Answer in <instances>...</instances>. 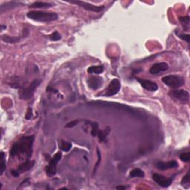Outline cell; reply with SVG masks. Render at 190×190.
Here are the masks:
<instances>
[{"instance_id":"cell-7","label":"cell","mask_w":190,"mask_h":190,"mask_svg":"<svg viewBox=\"0 0 190 190\" xmlns=\"http://www.w3.org/2000/svg\"><path fill=\"white\" fill-rule=\"evenodd\" d=\"M121 84L119 79H114L111 81V82L108 85V88H106V91H105V96H111L113 95L117 94L119 92L120 89Z\"/></svg>"},{"instance_id":"cell-18","label":"cell","mask_w":190,"mask_h":190,"mask_svg":"<svg viewBox=\"0 0 190 190\" xmlns=\"http://www.w3.org/2000/svg\"><path fill=\"white\" fill-rule=\"evenodd\" d=\"M1 39H2V40L4 42H5V43H17V42L19 41V39L18 38V37H10V36H2V37H1Z\"/></svg>"},{"instance_id":"cell-9","label":"cell","mask_w":190,"mask_h":190,"mask_svg":"<svg viewBox=\"0 0 190 190\" xmlns=\"http://www.w3.org/2000/svg\"><path fill=\"white\" fill-rule=\"evenodd\" d=\"M153 180L162 187H168L172 183V178H166L164 176L159 174H154L152 176Z\"/></svg>"},{"instance_id":"cell-14","label":"cell","mask_w":190,"mask_h":190,"mask_svg":"<svg viewBox=\"0 0 190 190\" xmlns=\"http://www.w3.org/2000/svg\"><path fill=\"white\" fill-rule=\"evenodd\" d=\"M34 161H31V160H26L25 163H23L22 164L20 165L19 166L18 169L17 170L19 171V172H25L26 171H28L29 169H31V168L34 166Z\"/></svg>"},{"instance_id":"cell-24","label":"cell","mask_w":190,"mask_h":190,"mask_svg":"<svg viewBox=\"0 0 190 190\" xmlns=\"http://www.w3.org/2000/svg\"><path fill=\"white\" fill-rule=\"evenodd\" d=\"M180 158L182 161L189 162L190 159V153L189 152H184V153L180 154Z\"/></svg>"},{"instance_id":"cell-22","label":"cell","mask_w":190,"mask_h":190,"mask_svg":"<svg viewBox=\"0 0 190 190\" xmlns=\"http://www.w3.org/2000/svg\"><path fill=\"white\" fill-rule=\"evenodd\" d=\"M91 127H92V130H91V135L93 137L97 136L98 133H99V126L96 123H91Z\"/></svg>"},{"instance_id":"cell-13","label":"cell","mask_w":190,"mask_h":190,"mask_svg":"<svg viewBox=\"0 0 190 190\" xmlns=\"http://www.w3.org/2000/svg\"><path fill=\"white\" fill-rule=\"evenodd\" d=\"M102 79L99 77H91L88 79V86L91 89H98L102 85Z\"/></svg>"},{"instance_id":"cell-31","label":"cell","mask_w":190,"mask_h":190,"mask_svg":"<svg viewBox=\"0 0 190 190\" xmlns=\"http://www.w3.org/2000/svg\"><path fill=\"white\" fill-rule=\"evenodd\" d=\"M126 188V186H117V189H125Z\"/></svg>"},{"instance_id":"cell-23","label":"cell","mask_w":190,"mask_h":190,"mask_svg":"<svg viewBox=\"0 0 190 190\" xmlns=\"http://www.w3.org/2000/svg\"><path fill=\"white\" fill-rule=\"evenodd\" d=\"M49 37L50 40H52V41H58V40H60L61 39V36H60V34L57 31L52 33Z\"/></svg>"},{"instance_id":"cell-3","label":"cell","mask_w":190,"mask_h":190,"mask_svg":"<svg viewBox=\"0 0 190 190\" xmlns=\"http://www.w3.org/2000/svg\"><path fill=\"white\" fill-rule=\"evenodd\" d=\"M162 81L168 86L172 88H177L184 84L185 80L178 75H168L162 78Z\"/></svg>"},{"instance_id":"cell-20","label":"cell","mask_w":190,"mask_h":190,"mask_svg":"<svg viewBox=\"0 0 190 190\" xmlns=\"http://www.w3.org/2000/svg\"><path fill=\"white\" fill-rule=\"evenodd\" d=\"M5 160H4V153L3 152H1V163H0V174H2L5 169Z\"/></svg>"},{"instance_id":"cell-27","label":"cell","mask_w":190,"mask_h":190,"mask_svg":"<svg viewBox=\"0 0 190 190\" xmlns=\"http://www.w3.org/2000/svg\"><path fill=\"white\" fill-rule=\"evenodd\" d=\"M33 117V113H32V109L31 108H28V111L27 114H26L25 116V119L26 120H30Z\"/></svg>"},{"instance_id":"cell-21","label":"cell","mask_w":190,"mask_h":190,"mask_svg":"<svg viewBox=\"0 0 190 190\" xmlns=\"http://www.w3.org/2000/svg\"><path fill=\"white\" fill-rule=\"evenodd\" d=\"M109 133V130H108V129H105V130L104 131H99V133H98V138H99V140L100 142L103 141L105 140V137Z\"/></svg>"},{"instance_id":"cell-5","label":"cell","mask_w":190,"mask_h":190,"mask_svg":"<svg viewBox=\"0 0 190 190\" xmlns=\"http://www.w3.org/2000/svg\"><path fill=\"white\" fill-rule=\"evenodd\" d=\"M61 158L62 153L59 152L56 153V155L50 160L49 164H48L47 169H46V172H47L48 176H53L56 174V172H57V165Z\"/></svg>"},{"instance_id":"cell-6","label":"cell","mask_w":190,"mask_h":190,"mask_svg":"<svg viewBox=\"0 0 190 190\" xmlns=\"http://www.w3.org/2000/svg\"><path fill=\"white\" fill-rule=\"evenodd\" d=\"M170 94L174 99L183 102V103H187L189 99V92L185 91V90H173V91H171Z\"/></svg>"},{"instance_id":"cell-29","label":"cell","mask_w":190,"mask_h":190,"mask_svg":"<svg viewBox=\"0 0 190 190\" xmlns=\"http://www.w3.org/2000/svg\"><path fill=\"white\" fill-rule=\"evenodd\" d=\"M180 21L182 22H184V23H189V16L180 17Z\"/></svg>"},{"instance_id":"cell-4","label":"cell","mask_w":190,"mask_h":190,"mask_svg":"<svg viewBox=\"0 0 190 190\" xmlns=\"http://www.w3.org/2000/svg\"><path fill=\"white\" fill-rule=\"evenodd\" d=\"M40 80L38 79H34V81L31 83V85L28 87L25 88H22L20 89L19 91V98L22 99H30L34 95V91H35L36 88L40 85Z\"/></svg>"},{"instance_id":"cell-10","label":"cell","mask_w":190,"mask_h":190,"mask_svg":"<svg viewBox=\"0 0 190 190\" xmlns=\"http://www.w3.org/2000/svg\"><path fill=\"white\" fill-rule=\"evenodd\" d=\"M138 82L141 83V85H142L143 88H144L145 89L149 91H155L158 89V85H157L155 82H152L150 80H146V79H137Z\"/></svg>"},{"instance_id":"cell-28","label":"cell","mask_w":190,"mask_h":190,"mask_svg":"<svg viewBox=\"0 0 190 190\" xmlns=\"http://www.w3.org/2000/svg\"><path fill=\"white\" fill-rule=\"evenodd\" d=\"M77 123H78V121L77 120H74V121H72V122H70V123H67V125L65 126V127L66 128L73 127V126H75L76 124Z\"/></svg>"},{"instance_id":"cell-30","label":"cell","mask_w":190,"mask_h":190,"mask_svg":"<svg viewBox=\"0 0 190 190\" xmlns=\"http://www.w3.org/2000/svg\"><path fill=\"white\" fill-rule=\"evenodd\" d=\"M11 174H13V176H19V171L18 170H16V171H11Z\"/></svg>"},{"instance_id":"cell-12","label":"cell","mask_w":190,"mask_h":190,"mask_svg":"<svg viewBox=\"0 0 190 190\" xmlns=\"http://www.w3.org/2000/svg\"><path fill=\"white\" fill-rule=\"evenodd\" d=\"M178 164L175 160H171L168 162H158L156 163V168L160 170H167L177 167Z\"/></svg>"},{"instance_id":"cell-19","label":"cell","mask_w":190,"mask_h":190,"mask_svg":"<svg viewBox=\"0 0 190 190\" xmlns=\"http://www.w3.org/2000/svg\"><path fill=\"white\" fill-rule=\"evenodd\" d=\"M60 148L64 152H68L70 149L72 147V145L71 143L68 142H65V141H61V143H60Z\"/></svg>"},{"instance_id":"cell-1","label":"cell","mask_w":190,"mask_h":190,"mask_svg":"<svg viewBox=\"0 0 190 190\" xmlns=\"http://www.w3.org/2000/svg\"><path fill=\"white\" fill-rule=\"evenodd\" d=\"M34 141V136H25L16 143H15L11 147L10 154L11 156H15L19 154L25 155L27 158H31L32 154V146Z\"/></svg>"},{"instance_id":"cell-16","label":"cell","mask_w":190,"mask_h":190,"mask_svg":"<svg viewBox=\"0 0 190 190\" xmlns=\"http://www.w3.org/2000/svg\"><path fill=\"white\" fill-rule=\"evenodd\" d=\"M104 68L102 65H97V66H91L88 68V72L90 73V74H99L101 73H102L103 71Z\"/></svg>"},{"instance_id":"cell-25","label":"cell","mask_w":190,"mask_h":190,"mask_svg":"<svg viewBox=\"0 0 190 190\" xmlns=\"http://www.w3.org/2000/svg\"><path fill=\"white\" fill-rule=\"evenodd\" d=\"M178 37H180L182 40H185L187 43H189V39H190V35L189 34H178Z\"/></svg>"},{"instance_id":"cell-2","label":"cell","mask_w":190,"mask_h":190,"mask_svg":"<svg viewBox=\"0 0 190 190\" xmlns=\"http://www.w3.org/2000/svg\"><path fill=\"white\" fill-rule=\"evenodd\" d=\"M27 16L34 21L42 22L55 21L58 19L57 13L45 11H30L27 13Z\"/></svg>"},{"instance_id":"cell-17","label":"cell","mask_w":190,"mask_h":190,"mask_svg":"<svg viewBox=\"0 0 190 190\" xmlns=\"http://www.w3.org/2000/svg\"><path fill=\"white\" fill-rule=\"evenodd\" d=\"M130 176L134 177H144V172H143V171L141 170V169L136 168V169H134L133 170L131 171Z\"/></svg>"},{"instance_id":"cell-26","label":"cell","mask_w":190,"mask_h":190,"mask_svg":"<svg viewBox=\"0 0 190 190\" xmlns=\"http://www.w3.org/2000/svg\"><path fill=\"white\" fill-rule=\"evenodd\" d=\"M189 180H190L189 173H187L186 176H184V177H183V180H182V181H181L182 185H184V184H186V183H189Z\"/></svg>"},{"instance_id":"cell-8","label":"cell","mask_w":190,"mask_h":190,"mask_svg":"<svg viewBox=\"0 0 190 190\" xmlns=\"http://www.w3.org/2000/svg\"><path fill=\"white\" fill-rule=\"evenodd\" d=\"M71 3L73 4H78V5L81 6L83 8L86 9L87 10H89V11H93V12H100L101 10H103L104 6H96L94 4H91L90 3L84 2V1H70Z\"/></svg>"},{"instance_id":"cell-11","label":"cell","mask_w":190,"mask_h":190,"mask_svg":"<svg viewBox=\"0 0 190 190\" xmlns=\"http://www.w3.org/2000/svg\"><path fill=\"white\" fill-rule=\"evenodd\" d=\"M169 68V65L166 63H159L154 64L149 69V72L152 74H157L160 72L166 71Z\"/></svg>"},{"instance_id":"cell-15","label":"cell","mask_w":190,"mask_h":190,"mask_svg":"<svg viewBox=\"0 0 190 190\" xmlns=\"http://www.w3.org/2000/svg\"><path fill=\"white\" fill-rule=\"evenodd\" d=\"M52 6V4L49 2H44V1H36L33 3L30 7H35V8H44V7H50Z\"/></svg>"}]
</instances>
